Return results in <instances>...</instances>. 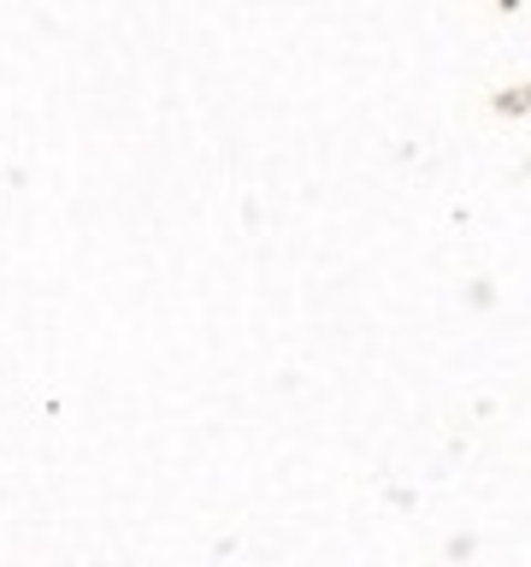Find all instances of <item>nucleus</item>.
Here are the masks:
<instances>
[]
</instances>
